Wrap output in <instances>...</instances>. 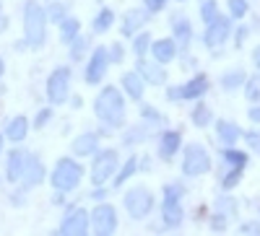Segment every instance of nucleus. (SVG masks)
I'll use <instances>...</instances> for the list:
<instances>
[{"label":"nucleus","mask_w":260,"mask_h":236,"mask_svg":"<svg viewBox=\"0 0 260 236\" xmlns=\"http://www.w3.org/2000/svg\"><path fill=\"white\" fill-rule=\"evenodd\" d=\"M208 226H211V231H213V233H224V231L229 228V218L213 210V213H211V218H208Z\"/></svg>","instance_id":"obj_41"},{"label":"nucleus","mask_w":260,"mask_h":236,"mask_svg":"<svg viewBox=\"0 0 260 236\" xmlns=\"http://www.w3.org/2000/svg\"><path fill=\"white\" fill-rule=\"evenodd\" d=\"M24 36L31 50H42L47 42V16L37 0H26L24 6Z\"/></svg>","instance_id":"obj_2"},{"label":"nucleus","mask_w":260,"mask_h":236,"mask_svg":"<svg viewBox=\"0 0 260 236\" xmlns=\"http://www.w3.org/2000/svg\"><path fill=\"white\" fill-rule=\"evenodd\" d=\"M89 45H91L89 36H81V34H78L71 45H68V47H71V60H73V62H81V60L86 57V52H89Z\"/></svg>","instance_id":"obj_36"},{"label":"nucleus","mask_w":260,"mask_h":236,"mask_svg":"<svg viewBox=\"0 0 260 236\" xmlns=\"http://www.w3.org/2000/svg\"><path fill=\"white\" fill-rule=\"evenodd\" d=\"M71 101H73V109H81V104H83V101H81V96H73Z\"/></svg>","instance_id":"obj_54"},{"label":"nucleus","mask_w":260,"mask_h":236,"mask_svg":"<svg viewBox=\"0 0 260 236\" xmlns=\"http://www.w3.org/2000/svg\"><path fill=\"white\" fill-rule=\"evenodd\" d=\"M221 161L226 164V166H232V169H247V164H250V156H247V151H242V148H237V145H224L221 148Z\"/></svg>","instance_id":"obj_27"},{"label":"nucleus","mask_w":260,"mask_h":236,"mask_svg":"<svg viewBox=\"0 0 260 236\" xmlns=\"http://www.w3.org/2000/svg\"><path fill=\"white\" fill-rule=\"evenodd\" d=\"M45 182V164H42L39 156H26V166H24V174H21V184L24 189H34L37 184Z\"/></svg>","instance_id":"obj_16"},{"label":"nucleus","mask_w":260,"mask_h":236,"mask_svg":"<svg viewBox=\"0 0 260 236\" xmlns=\"http://www.w3.org/2000/svg\"><path fill=\"white\" fill-rule=\"evenodd\" d=\"M180 89H182V101H198V99H203L208 94L211 81H208L206 73H198V75H192L187 83H182Z\"/></svg>","instance_id":"obj_19"},{"label":"nucleus","mask_w":260,"mask_h":236,"mask_svg":"<svg viewBox=\"0 0 260 236\" xmlns=\"http://www.w3.org/2000/svg\"><path fill=\"white\" fill-rule=\"evenodd\" d=\"M3 145H6V135L0 133V153H3Z\"/></svg>","instance_id":"obj_56"},{"label":"nucleus","mask_w":260,"mask_h":236,"mask_svg":"<svg viewBox=\"0 0 260 236\" xmlns=\"http://www.w3.org/2000/svg\"><path fill=\"white\" fill-rule=\"evenodd\" d=\"M213 169V161H211V153L201 143H190V145H182V174L185 177H206L208 171Z\"/></svg>","instance_id":"obj_5"},{"label":"nucleus","mask_w":260,"mask_h":236,"mask_svg":"<svg viewBox=\"0 0 260 236\" xmlns=\"http://www.w3.org/2000/svg\"><path fill=\"white\" fill-rule=\"evenodd\" d=\"M151 169H154V161H151V156L138 159V171H151Z\"/></svg>","instance_id":"obj_51"},{"label":"nucleus","mask_w":260,"mask_h":236,"mask_svg":"<svg viewBox=\"0 0 260 236\" xmlns=\"http://www.w3.org/2000/svg\"><path fill=\"white\" fill-rule=\"evenodd\" d=\"M107 70H110V57H107V47H94L89 62H86V83L89 86H99L107 78Z\"/></svg>","instance_id":"obj_10"},{"label":"nucleus","mask_w":260,"mask_h":236,"mask_svg":"<svg viewBox=\"0 0 260 236\" xmlns=\"http://www.w3.org/2000/svg\"><path fill=\"white\" fill-rule=\"evenodd\" d=\"M242 91H245V99H247L250 104H257V101H260V73H252V75L245 78Z\"/></svg>","instance_id":"obj_34"},{"label":"nucleus","mask_w":260,"mask_h":236,"mask_svg":"<svg viewBox=\"0 0 260 236\" xmlns=\"http://www.w3.org/2000/svg\"><path fill=\"white\" fill-rule=\"evenodd\" d=\"M107 57H110V65H120V62L125 60V47L120 45V42H112V45L107 47Z\"/></svg>","instance_id":"obj_44"},{"label":"nucleus","mask_w":260,"mask_h":236,"mask_svg":"<svg viewBox=\"0 0 260 236\" xmlns=\"http://www.w3.org/2000/svg\"><path fill=\"white\" fill-rule=\"evenodd\" d=\"M242 140H245V145L250 148V151L260 153V130H250V133H242Z\"/></svg>","instance_id":"obj_45"},{"label":"nucleus","mask_w":260,"mask_h":236,"mask_svg":"<svg viewBox=\"0 0 260 236\" xmlns=\"http://www.w3.org/2000/svg\"><path fill=\"white\" fill-rule=\"evenodd\" d=\"M172 39L177 42L180 50H187L190 47V42H192V24H190L187 18H182V16L175 18V24H172Z\"/></svg>","instance_id":"obj_24"},{"label":"nucleus","mask_w":260,"mask_h":236,"mask_svg":"<svg viewBox=\"0 0 260 236\" xmlns=\"http://www.w3.org/2000/svg\"><path fill=\"white\" fill-rule=\"evenodd\" d=\"M6 29H8V18L0 16V31H6Z\"/></svg>","instance_id":"obj_53"},{"label":"nucleus","mask_w":260,"mask_h":236,"mask_svg":"<svg viewBox=\"0 0 260 236\" xmlns=\"http://www.w3.org/2000/svg\"><path fill=\"white\" fill-rule=\"evenodd\" d=\"M250 31H252V29H250L247 24H240V26L232 29V34H234V50H242V47H245V42H247Z\"/></svg>","instance_id":"obj_43"},{"label":"nucleus","mask_w":260,"mask_h":236,"mask_svg":"<svg viewBox=\"0 0 260 236\" xmlns=\"http://www.w3.org/2000/svg\"><path fill=\"white\" fill-rule=\"evenodd\" d=\"M182 198H185V184L182 182L164 184V200H182Z\"/></svg>","instance_id":"obj_42"},{"label":"nucleus","mask_w":260,"mask_h":236,"mask_svg":"<svg viewBox=\"0 0 260 236\" xmlns=\"http://www.w3.org/2000/svg\"><path fill=\"white\" fill-rule=\"evenodd\" d=\"M247 120H250L252 125H260V101H257V104H252L250 109H247Z\"/></svg>","instance_id":"obj_50"},{"label":"nucleus","mask_w":260,"mask_h":236,"mask_svg":"<svg viewBox=\"0 0 260 236\" xmlns=\"http://www.w3.org/2000/svg\"><path fill=\"white\" fill-rule=\"evenodd\" d=\"M167 3H169V0H143V8L154 16V13H161L167 8Z\"/></svg>","instance_id":"obj_48"},{"label":"nucleus","mask_w":260,"mask_h":236,"mask_svg":"<svg viewBox=\"0 0 260 236\" xmlns=\"http://www.w3.org/2000/svg\"><path fill=\"white\" fill-rule=\"evenodd\" d=\"M151 57H154L156 62H161V65H169L172 60H177L180 55V47L177 42L172 36H164V39H151Z\"/></svg>","instance_id":"obj_14"},{"label":"nucleus","mask_w":260,"mask_h":236,"mask_svg":"<svg viewBox=\"0 0 260 236\" xmlns=\"http://www.w3.org/2000/svg\"><path fill=\"white\" fill-rule=\"evenodd\" d=\"M71 151H73V156H81V159L94 156L99 151V133H81L71 143Z\"/></svg>","instance_id":"obj_22"},{"label":"nucleus","mask_w":260,"mask_h":236,"mask_svg":"<svg viewBox=\"0 0 260 236\" xmlns=\"http://www.w3.org/2000/svg\"><path fill=\"white\" fill-rule=\"evenodd\" d=\"M156 200L151 195V189L138 184V187H130L125 195H122V208L127 213L130 221H146L151 216V210H154Z\"/></svg>","instance_id":"obj_3"},{"label":"nucleus","mask_w":260,"mask_h":236,"mask_svg":"<svg viewBox=\"0 0 260 236\" xmlns=\"http://www.w3.org/2000/svg\"><path fill=\"white\" fill-rule=\"evenodd\" d=\"M216 138L221 145H237L242 140V127L232 120H216Z\"/></svg>","instance_id":"obj_21"},{"label":"nucleus","mask_w":260,"mask_h":236,"mask_svg":"<svg viewBox=\"0 0 260 236\" xmlns=\"http://www.w3.org/2000/svg\"><path fill=\"white\" fill-rule=\"evenodd\" d=\"M130 39H133V55L136 57H146L148 50H151V34L146 29H141L138 34H133Z\"/></svg>","instance_id":"obj_35"},{"label":"nucleus","mask_w":260,"mask_h":236,"mask_svg":"<svg viewBox=\"0 0 260 236\" xmlns=\"http://www.w3.org/2000/svg\"><path fill=\"white\" fill-rule=\"evenodd\" d=\"M94 114L110 130L125 127V94L117 86H104L94 99Z\"/></svg>","instance_id":"obj_1"},{"label":"nucleus","mask_w":260,"mask_h":236,"mask_svg":"<svg viewBox=\"0 0 260 236\" xmlns=\"http://www.w3.org/2000/svg\"><path fill=\"white\" fill-rule=\"evenodd\" d=\"M120 86H122V94L130 99V101H143V96H146V81L136 73V70H127V73H122V78H120Z\"/></svg>","instance_id":"obj_17"},{"label":"nucleus","mask_w":260,"mask_h":236,"mask_svg":"<svg viewBox=\"0 0 260 236\" xmlns=\"http://www.w3.org/2000/svg\"><path fill=\"white\" fill-rule=\"evenodd\" d=\"M164 96H167V101H182V89L180 86H167Z\"/></svg>","instance_id":"obj_49"},{"label":"nucleus","mask_w":260,"mask_h":236,"mask_svg":"<svg viewBox=\"0 0 260 236\" xmlns=\"http://www.w3.org/2000/svg\"><path fill=\"white\" fill-rule=\"evenodd\" d=\"M156 125H151V122H138V125H133V127H127V130L122 133V145L125 148H136V145H141V143H146L148 138H151V130H154Z\"/></svg>","instance_id":"obj_20"},{"label":"nucleus","mask_w":260,"mask_h":236,"mask_svg":"<svg viewBox=\"0 0 260 236\" xmlns=\"http://www.w3.org/2000/svg\"><path fill=\"white\" fill-rule=\"evenodd\" d=\"M148 21H151V13H148L146 8L136 6V8L125 11L122 24H120V31H122V36H133V34H138L141 29H146Z\"/></svg>","instance_id":"obj_13"},{"label":"nucleus","mask_w":260,"mask_h":236,"mask_svg":"<svg viewBox=\"0 0 260 236\" xmlns=\"http://www.w3.org/2000/svg\"><path fill=\"white\" fill-rule=\"evenodd\" d=\"M226 8H229V18L232 21H240L250 13V3L247 0H226Z\"/></svg>","instance_id":"obj_37"},{"label":"nucleus","mask_w":260,"mask_h":236,"mask_svg":"<svg viewBox=\"0 0 260 236\" xmlns=\"http://www.w3.org/2000/svg\"><path fill=\"white\" fill-rule=\"evenodd\" d=\"M219 13L221 11H219V3H216V0H203V3H201V18H203V24L213 21Z\"/></svg>","instance_id":"obj_40"},{"label":"nucleus","mask_w":260,"mask_h":236,"mask_svg":"<svg viewBox=\"0 0 260 236\" xmlns=\"http://www.w3.org/2000/svg\"><path fill=\"white\" fill-rule=\"evenodd\" d=\"M136 73L146 81V86H167V68L161 65V62H156V60H146V57H138L136 60Z\"/></svg>","instance_id":"obj_11"},{"label":"nucleus","mask_w":260,"mask_h":236,"mask_svg":"<svg viewBox=\"0 0 260 236\" xmlns=\"http://www.w3.org/2000/svg\"><path fill=\"white\" fill-rule=\"evenodd\" d=\"M112 24H115V11L112 8H102L94 16V21H91V31L94 34H107L112 29Z\"/></svg>","instance_id":"obj_33"},{"label":"nucleus","mask_w":260,"mask_h":236,"mask_svg":"<svg viewBox=\"0 0 260 236\" xmlns=\"http://www.w3.org/2000/svg\"><path fill=\"white\" fill-rule=\"evenodd\" d=\"M71 78H73V73H71V68H55L52 73H50V78H47V99H50V104H65L68 101V96H71Z\"/></svg>","instance_id":"obj_8"},{"label":"nucleus","mask_w":260,"mask_h":236,"mask_svg":"<svg viewBox=\"0 0 260 236\" xmlns=\"http://www.w3.org/2000/svg\"><path fill=\"white\" fill-rule=\"evenodd\" d=\"M232 29H234V21L229 18V13H226V16L219 13L213 21H208V24H206L203 45H206L208 50H219V47H224L226 42H229V36H232Z\"/></svg>","instance_id":"obj_7"},{"label":"nucleus","mask_w":260,"mask_h":236,"mask_svg":"<svg viewBox=\"0 0 260 236\" xmlns=\"http://www.w3.org/2000/svg\"><path fill=\"white\" fill-rule=\"evenodd\" d=\"M237 233H242V236H260V221H245L240 223V231Z\"/></svg>","instance_id":"obj_46"},{"label":"nucleus","mask_w":260,"mask_h":236,"mask_svg":"<svg viewBox=\"0 0 260 236\" xmlns=\"http://www.w3.org/2000/svg\"><path fill=\"white\" fill-rule=\"evenodd\" d=\"M245 78H247V73H245L242 68H232V70H226V73L219 78V86H221L226 94H232V91H237V89H242Z\"/></svg>","instance_id":"obj_31"},{"label":"nucleus","mask_w":260,"mask_h":236,"mask_svg":"<svg viewBox=\"0 0 260 236\" xmlns=\"http://www.w3.org/2000/svg\"><path fill=\"white\" fill-rule=\"evenodd\" d=\"M190 120H192V127H198V130H206V127H211V125H213L211 106H208L203 99H198V101H195V106H192V112H190Z\"/></svg>","instance_id":"obj_28"},{"label":"nucleus","mask_w":260,"mask_h":236,"mask_svg":"<svg viewBox=\"0 0 260 236\" xmlns=\"http://www.w3.org/2000/svg\"><path fill=\"white\" fill-rule=\"evenodd\" d=\"M161 223L169 231H177L185 223V210H182V200H164L161 203Z\"/></svg>","instance_id":"obj_18"},{"label":"nucleus","mask_w":260,"mask_h":236,"mask_svg":"<svg viewBox=\"0 0 260 236\" xmlns=\"http://www.w3.org/2000/svg\"><path fill=\"white\" fill-rule=\"evenodd\" d=\"M180 151H182V133L180 130H164L159 138V159L169 164L177 159Z\"/></svg>","instance_id":"obj_15"},{"label":"nucleus","mask_w":260,"mask_h":236,"mask_svg":"<svg viewBox=\"0 0 260 236\" xmlns=\"http://www.w3.org/2000/svg\"><path fill=\"white\" fill-rule=\"evenodd\" d=\"M81 179H83V166H81L76 159H68V156L60 159V161L55 164L52 177H50L55 192H62V195L73 192V189L81 184Z\"/></svg>","instance_id":"obj_4"},{"label":"nucleus","mask_w":260,"mask_h":236,"mask_svg":"<svg viewBox=\"0 0 260 236\" xmlns=\"http://www.w3.org/2000/svg\"><path fill=\"white\" fill-rule=\"evenodd\" d=\"M50 24H60V21L68 16V3H50V8L45 11Z\"/></svg>","instance_id":"obj_38"},{"label":"nucleus","mask_w":260,"mask_h":236,"mask_svg":"<svg viewBox=\"0 0 260 236\" xmlns=\"http://www.w3.org/2000/svg\"><path fill=\"white\" fill-rule=\"evenodd\" d=\"M89 223H91L94 233H99V236H112V233L117 231V226H120V218H117L115 205H110V203H99V205L91 210Z\"/></svg>","instance_id":"obj_9"},{"label":"nucleus","mask_w":260,"mask_h":236,"mask_svg":"<svg viewBox=\"0 0 260 236\" xmlns=\"http://www.w3.org/2000/svg\"><path fill=\"white\" fill-rule=\"evenodd\" d=\"M57 26H60V42L62 45H71V42L81 34V21L73 18V16H65Z\"/></svg>","instance_id":"obj_32"},{"label":"nucleus","mask_w":260,"mask_h":236,"mask_svg":"<svg viewBox=\"0 0 260 236\" xmlns=\"http://www.w3.org/2000/svg\"><path fill=\"white\" fill-rule=\"evenodd\" d=\"M133 174H138V156H130L122 166H117L115 177H112V187H115V189H120L130 177H133Z\"/></svg>","instance_id":"obj_30"},{"label":"nucleus","mask_w":260,"mask_h":236,"mask_svg":"<svg viewBox=\"0 0 260 236\" xmlns=\"http://www.w3.org/2000/svg\"><path fill=\"white\" fill-rule=\"evenodd\" d=\"M213 210L221 213V216H226L232 221V218L240 216V200H237L232 192H221V195L213 200Z\"/></svg>","instance_id":"obj_25"},{"label":"nucleus","mask_w":260,"mask_h":236,"mask_svg":"<svg viewBox=\"0 0 260 236\" xmlns=\"http://www.w3.org/2000/svg\"><path fill=\"white\" fill-rule=\"evenodd\" d=\"M252 65H255V68L260 70V45H257V47L252 50Z\"/></svg>","instance_id":"obj_52"},{"label":"nucleus","mask_w":260,"mask_h":236,"mask_svg":"<svg viewBox=\"0 0 260 236\" xmlns=\"http://www.w3.org/2000/svg\"><path fill=\"white\" fill-rule=\"evenodd\" d=\"M177 3H185V0H177Z\"/></svg>","instance_id":"obj_57"},{"label":"nucleus","mask_w":260,"mask_h":236,"mask_svg":"<svg viewBox=\"0 0 260 236\" xmlns=\"http://www.w3.org/2000/svg\"><path fill=\"white\" fill-rule=\"evenodd\" d=\"M242 177H245L242 169H232V166H226V164L221 161V166H219V187H221L224 192L237 189V187H240V182H242Z\"/></svg>","instance_id":"obj_26"},{"label":"nucleus","mask_w":260,"mask_h":236,"mask_svg":"<svg viewBox=\"0 0 260 236\" xmlns=\"http://www.w3.org/2000/svg\"><path fill=\"white\" fill-rule=\"evenodd\" d=\"M3 73H6V62H3V57H0V78H3Z\"/></svg>","instance_id":"obj_55"},{"label":"nucleus","mask_w":260,"mask_h":236,"mask_svg":"<svg viewBox=\"0 0 260 236\" xmlns=\"http://www.w3.org/2000/svg\"><path fill=\"white\" fill-rule=\"evenodd\" d=\"M26 151H21V148H16V151L8 153V161H6V179L8 182H21V174H24V166H26Z\"/></svg>","instance_id":"obj_23"},{"label":"nucleus","mask_w":260,"mask_h":236,"mask_svg":"<svg viewBox=\"0 0 260 236\" xmlns=\"http://www.w3.org/2000/svg\"><path fill=\"white\" fill-rule=\"evenodd\" d=\"M29 135V120L24 117V114H18V117H13L8 125H6V138L8 140H13V143H21Z\"/></svg>","instance_id":"obj_29"},{"label":"nucleus","mask_w":260,"mask_h":236,"mask_svg":"<svg viewBox=\"0 0 260 236\" xmlns=\"http://www.w3.org/2000/svg\"><path fill=\"white\" fill-rule=\"evenodd\" d=\"M50 120H52V106H45V109L34 117V127H37V130H42V127H45Z\"/></svg>","instance_id":"obj_47"},{"label":"nucleus","mask_w":260,"mask_h":236,"mask_svg":"<svg viewBox=\"0 0 260 236\" xmlns=\"http://www.w3.org/2000/svg\"><path fill=\"white\" fill-rule=\"evenodd\" d=\"M141 117L151 125H164V114L156 109V106H151V104H141Z\"/></svg>","instance_id":"obj_39"},{"label":"nucleus","mask_w":260,"mask_h":236,"mask_svg":"<svg viewBox=\"0 0 260 236\" xmlns=\"http://www.w3.org/2000/svg\"><path fill=\"white\" fill-rule=\"evenodd\" d=\"M117 166H120V153L115 151V148H104V151H96L94 153L89 177H91L94 184H107V182L115 177Z\"/></svg>","instance_id":"obj_6"},{"label":"nucleus","mask_w":260,"mask_h":236,"mask_svg":"<svg viewBox=\"0 0 260 236\" xmlns=\"http://www.w3.org/2000/svg\"><path fill=\"white\" fill-rule=\"evenodd\" d=\"M60 233L65 236H83L89 233V210L83 208H71L65 221L60 223Z\"/></svg>","instance_id":"obj_12"}]
</instances>
